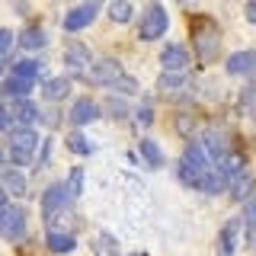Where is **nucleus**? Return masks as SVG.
<instances>
[{
	"instance_id": "obj_1",
	"label": "nucleus",
	"mask_w": 256,
	"mask_h": 256,
	"mask_svg": "<svg viewBox=\"0 0 256 256\" xmlns=\"http://www.w3.org/2000/svg\"><path fill=\"white\" fill-rule=\"evenodd\" d=\"M36 144H38V132L36 128H13L10 132V160L16 166H26L32 154H36Z\"/></svg>"
},
{
	"instance_id": "obj_2",
	"label": "nucleus",
	"mask_w": 256,
	"mask_h": 256,
	"mask_svg": "<svg viewBox=\"0 0 256 256\" xmlns=\"http://www.w3.org/2000/svg\"><path fill=\"white\" fill-rule=\"evenodd\" d=\"M196 52H198V58H202L205 64L218 58V52H221V32H218V26H214L212 20L196 22Z\"/></svg>"
},
{
	"instance_id": "obj_3",
	"label": "nucleus",
	"mask_w": 256,
	"mask_h": 256,
	"mask_svg": "<svg viewBox=\"0 0 256 256\" xmlns=\"http://www.w3.org/2000/svg\"><path fill=\"white\" fill-rule=\"evenodd\" d=\"M26 212H22L20 205H6L4 212H0V237H6V240H20L22 234H26Z\"/></svg>"
},
{
	"instance_id": "obj_4",
	"label": "nucleus",
	"mask_w": 256,
	"mask_h": 256,
	"mask_svg": "<svg viewBox=\"0 0 256 256\" xmlns=\"http://www.w3.org/2000/svg\"><path fill=\"white\" fill-rule=\"evenodd\" d=\"M170 26V20H166V10L160 4H150L148 10H144V20H141V38H160Z\"/></svg>"
},
{
	"instance_id": "obj_5",
	"label": "nucleus",
	"mask_w": 256,
	"mask_h": 256,
	"mask_svg": "<svg viewBox=\"0 0 256 256\" xmlns=\"http://www.w3.org/2000/svg\"><path fill=\"white\" fill-rule=\"evenodd\" d=\"M70 202H74L70 189L64 186V182H52V186L45 189V196H42V214H45V218H52V214L64 212Z\"/></svg>"
},
{
	"instance_id": "obj_6",
	"label": "nucleus",
	"mask_w": 256,
	"mask_h": 256,
	"mask_svg": "<svg viewBox=\"0 0 256 256\" xmlns=\"http://www.w3.org/2000/svg\"><path fill=\"white\" fill-rule=\"evenodd\" d=\"M100 0H86V4H80L74 6L68 16H64V29L68 32H80V29H86V26H93V20H96V13H100Z\"/></svg>"
},
{
	"instance_id": "obj_7",
	"label": "nucleus",
	"mask_w": 256,
	"mask_h": 256,
	"mask_svg": "<svg viewBox=\"0 0 256 256\" xmlns=\"http://www.w3.org/2000/svg\"><path fill=\"white\" fill-rule=\"evenodd\" d=\"M122 77H125V68H122V64H118L116 58H102V61H96V64H93V70H90V80H93V84H100V86H116Z\"/></svg>"
},
{
	"instance_id": "obj_8",
	"label": "nucleus",
	"mask_w": 256,
	"mask_h": 256,
	"mask_svg": "<svg viewBox=\"0 0 256 256\" xmlns=\"http://www.w3.org/2000/svg\"><path fill=\"white\" fill-rule=\"evenodd\" d=\"M100 116H102L100 102L90 100V96H80L74 106H70V122H74L77 128H80V125H90V122H96Z\"/></svg>"
},
{
	"instance_id": "obj_9",
	"label": "nucleus",
	"mask_w": 256,
	"mask_h": 256,
	"mask_svg": "<svg viewBox=\"0 0 256 256\" xmlns=\"http://www.w3.org/2000/svg\"><path fill=\"white\" fill-rule=\"evenodd\" d=\"M253 186H256V176L250 170H240V173H234L228 180V192H230V198H234V202H250Z\"/></svg>"
},
{
	"instance_id": "obj_10",
	"label": "nucleus",
	"mask_w": 256,
	"mask_h": 256,
	"mask_svg": "<svg viewBox=\"0 0 256 256\" xmlns=\"http://www.w3.org/2000/svg\"><path fill=\"white\" fill-rule=\"evenodd\" d=\"M160 64H164V70H186V64H189V48L182 45V42L166 45L164 52H160Z\"/></svg>"
},
{
	"instance_id": "obj_11",
	"label": "nucleus",
	"mask_w": 256,
	"mask_h": 256,
	"mask_svg": "<svg viewBox=\"0 0 256 256\" xmlns=\"http://www.w3.org/2000/svg\"><path fill=\"white\" fill-rule=\"evenodd\" d=\"M224 68H228V74H256V52L253 48H246V52H234L228 61H224Z\"/></svg>"
},
{
	"instance_id": "obj_12",
	"label": "nucleus",
	"mask_w": 256,
	"mask_h": 256,
	"mask_svg": "<svg viewBox=\"0 0 256 256\" xmlns=\"http://www.w3.org/2000/svg\"><path fill=\"white\" fill-rule=\"evenodd\" d=\"M45 244H48V250H52V253L61 256V253H70V250L77 246V237L68 234V230H61V228H52V230L45 234Z\"/></svg>"
},
{
	"instance_id": "obj_13",
	"label": "nucleus",
	"mask_w": 256,
	"mask_h": 256,
	"mask_svg": "<svg viewBox=\"0 0 256 256\" xmlns=\"http://www.w3.org/2000/svg\"><path fill=\"white\" fill-rule=\"evenodd\" d=\"M42 93L48 102H61L70 96V77H48L42 84Z\"/></svg>"
},
{
	"instance_id": "obj_14",
	"label": "nucleus",
	"mask_w": 256,
	"mask_h": 256,
	"mask_svg": "<svg viewBox=\"0 0 256 256\" xmlns=\"http://www.w3.org/2000/svg\"><path fill=\"white\" fill-rule=\"evenodd\" d=\"M10 112H13V122H20V128H32V122L38 118V109H36V102L29 100H16L13 106H10Z\"/></svg>"
},
{
	"instance_id": "obj_15",
	"label": "nucleus",
	"mask_w": 256,
	"mask_h": 256,
	"mask_svg": "<svg viewBox=\"0 0 256 256\" xmlns=\"http://www.w3.org/2000/svg\"><path fill=\"white\" fill-rule=\"evenodd\" d=\"M202 144H205V150H208V157H212V160H221L224 154H228V141H224L221 128H205Z\"/></svg>"
},
{
	"instance_id": "obj_16",
	"label": "nucleus",
	"mask_w": 256,
	"mask_h": 256,
	"mask_svg": "<svg viewBox=\"0 0 256 256\" xmlns=\"http://www.w3.org/2000/svg\"><path fill=\"white\" fill-rule=\"evenodd\" d=\"M182 160L192 164V166H198L202 173H208V166H212V157H208V150H205L202 141H189L186 150H182Z\"/></svg>"
},
{
	"instance_id": "obj_17",
	"label": "nucleus",
	"mask_w": 256,
	"mask_h": 256,
	"mask_svg": "<svg viewBox=\"0 0 256 256\" xmlns=\"http://www.w3.org/2000/svg\"><path fill=\"white\" fill-rule=\"evenodd\" d=\"M32 86H36V80H32V77H20V74H10V77L4 80V86H0V90H4L6 96H16V100H26Z\"/></svg>"
},
{
	"instance_id": "obj_18",
	"label": "nucleus",
	"mask_w": 256,
	"mask_h": 256,
	"mask_svg": "<svg viewBox=\"0 0 256 256\" xmlns=\"http://www.w3.org/2000/svg\"><path fill=\"white\" fill-rule=\"evenodd\" d=\"M86 61H90V48H86V45H68V48H64V64H68L70 70L80 74V70L86 68Z\"/></svg>"
},
{
	"instance_id": "obj_19",
	"label": "nucleus",
	"mask_w": 256,
	"mask_h": 256,
	"mask_svg": "<svg viewBox=\"0 0 256 256\" xmlns=\"http://www.w3.org/2000/svg\"><path fill=\"white\" fill-rule=\"evenodd\" d=\"M237 234H240V218H230V221L221 228V240H218V250H221L224 256H230V253H234Z\"/></svg>"
},
{
	"instance_id": "obj_20",
	"label": "nucleus",
	"mask_w": 256,
	"mask_h": 256,
	"mask_svg": "<svg viewBox=\"0 0 256 256\" xmlns=\"http://www.w3.org/2000/svg\"><path fill=\"white\" fill-rule=\"evenodd\" d=\"M202 170L198 166H192V164H186V160L180 157V164H176V180L182 182V186H192V189H198V182H202Z\"/></svg>"
},
{
	"instance_id": "obj_21",
	"label": "nucleus",
	"mask_w": 256,
	"mask_h": 256,
	"mask_svg": "<svg viewBox=\"0 0 256 256\" xmlns=\"http://www.w3.org/2000/svg\"><path fill=\"white\" fill-rule=\"evenodd\" d=\"M198 189L208 192V196H218V192L228 189V176H224L221 170H208V173L202 176V182H198Z\"/></svg>"
},
{
	"instance_id": "obj_22",
	"label": "nucleus",
	"mask_w": 256,
	"mask_h": 256,
	"mask_svg": "<svg viewBox=\"0 0 256 256\" xmlns=\"http://www.w3.org/2000/svg\"><path fill=\"white\" fill-rule=\"evenodd\" d=\"M20 45H22V52H38V48L48 45V36H45L42 29H22Z\"/></svg>"
},
{
	"instance_id": "obj_23",
	"label": "nucleus",
	"mask_w": 256,
	"mask_h": 256,
	"mask_svg": "<svg viewBox=\"0 0 256 256\" xmlns=\"http://www.w3.org/2000/svg\"><path fill=\"white\" fill-rule=\"evenodd\" d=\"M134 16L132 0H109V20L112 22H128Z\"/></svg>"
},
{
	"instance_id": "obj_24",
	"label": "nucleus",
	"mask_w": 256,
	"mask_h": 256,
	"mask_svg": "<svg viewBox=\"0 0 256 256\" xmlns=\"http://www.w3.org/2000/svg\"><path fill=\"white\" fill-rule=\"evenodd\" d=\"M218 170H221V173L230 180L234 173H240V170H244V157H240V154H230V150H228V154H224V157L218 160Z\"/></svg>"
},
{
	"instance_id": "obj_25",
	"label": "nucleus",
	"mask_w": 256,
	"mask_h": 256,
	"mask_svg": "<svg viewBox=\"0 0 256 256\" xmlns=\"http://www.w3.org/2000/svg\"><path fill=\"white\" fill-rule=\"evenodd\" d=\"M4 186L13 192V196H26V176L20 170H6L4 173Z\"/></svg>"
},
{
	"instance_id": "obj_26",
	"label": "nucleus",
	"mask_w": 256,
	"mask_h": 256,
	"mask_svg": "<svg viewBox=\"0 0 256 256\" xmlns=\"http://www.w3.org/2000/svg\"><path fill=\"white\" fill-rule=\"evenodd\" d=\"M68 148L74 150V154H93V144L86 141V134L80 132V128H77V132H70V134H68Z\"/></svg>"
},
{
	"instance_id": "obj_27",
	"label": "nucleus",
	"mask_w": 256,
	"mask_h": 256,
	"mask_svg": "<svg viewBox=\"0 0 256 256\" xmlns=\"http://www.w3.org/2000/svg\"><path fill=\"white\" fill-rule=\"evenodd\" d=\"M141 154H144V160H148V166H154V170H157V166H164V154H160V148H157L154 141L144 138L141 141Z\"/></svg>"
},
{
	"instance_id": "obj_28",
	"label": "nucleus",
	"mask_w": 256,
	"mask_h": 256,
	"mask_svg": "<svg viewBox=\"0 0 256 256\" xmlns=\"http://www.w3.org/2000/svg\"><path fill=\"white\" fill-rule=\"evenodd\" d=\"M96 256H118V244L112 234H100L96 240Z\"/></svg>"
},
{
	"instance_id": "obj_29",
	"label": "nucleus",
	"mask_w": 256,
	"mask_h": 256,
	"mask_svg": "<svg viewBox=\"0 0 256 256\" xmlns=\"http://www.w3.org/2000/svg\"><path fill=\"white\" fill-rule=\"evenodd\" d=\"M186 84V70H164V77H160V86L164 90H176V86Z\"/></svg>"
},
{
	"instance_id": "obj_30",
	"label": "nucleus",
	"mask_w": 256,
	"mask_h": 256,
	"mask_svg": "<svg viewBox=\"0 0 256 256\" xmlns=\"http://www.w3.org/2000/svg\"><path fill=\"white\" fill-rule=\"evenodd\" d=\"M150 118H154V102L144 100L141 106H138V112H134V122H138V128H148V125H150Z\"/></svg>"
},
{
	"instance_id": "obj_31",
	"label": "nucleus",
	"mask_w": 256,
	"mask_h": 256,
	"mask_svg": "<svg viewBox=\"0 0 256 256\" xmlns=\"http://www.w3.org/2000/svg\"><path fill=\"white\" fill-rule=\"evenodd\" d=\"M10 74H20V77H32V80H38V64H36V61H20V64H13Z\"/></svg>"
},
{
	"instance_id": "obj_32",
	"label": "nucleus",
	"mask_w": 256,
	"mask_h": 256,
	"mask_svg": "<svg viewBox=\"0 0 256 256\" xmlns=\"http://www.w3.org/2000/svg\"><path fill=\"white\" fill-rule=\"evenodd\" d=\"M68 189H70V196H80V192H84V170H80V166H74V170H70V176H68Z\"/></svg>"
},
{
	"instance_id": "obj_33",
	"label": "nucleus",
	"mask_w": 256,
	"mask_h": 256,
	"mask_svg": "<svg viewBox=\"0 0 256 256\" xmlns=\"http://www.w3.org/2000/svg\"><path fill=\"white\" fill-rule=\"evenodd\" d=\"M112 90H116V93H128V96H132V93H138V80H134V77H122V80H118V84L116 86H112Z\"/></svg>"
},
{
	"instance_id": "obj_34",
	"label": "nucleus",
	"mask_w": 256,
	"mask_h": 256,
	"mask_svg": "<svg viewBox=\"0 0 256 256\" xmlns=\"http://www.w3.org/2000/svg\"><path fill=\"white\" fill-rule=\"evenodd\" d=\"M240 102H244V109H256V84H246V90L240 93Z\"/></svg>"
},
{
	"instance_id": "obj_35",
	"label": "nucleus",
	"mask_w": 256,
	"mask_h": 256,
	"mask_svg": "<svg viewBox=\"0 0 256 256\" xmlns=\"http://www.w3.org/2000/svg\"><path fill=\"white\" fill-rule=\"evenodd\" d=\"M176 132L189 138V134L196 132V118H192V116H180V118H176Z\"/></svg>"
},
{
	"instance_id": "obj_36",
	"label": "nucleus",
	"mask_w": 256,
	"mask_h": 256,
	"mask_svg": "<svg viewBox=\"0 0 256 256\" xmlns=\"http://www.w3.org/2000/svg\"><path fill=\"white\" fill-rule=\"evenodd\" d=\"M10 45H13V32L6 29V26H0V58L10 52Z\"/></svg>"
},
{
	"instance_id": "obj_37",
	"label": "nucleus",
	"mask_w": 256,
	"mask_h": 256,
	"mask_svg": "<svg viewBox=\"0 0 256 256\" xmlns=\"http://www.w3.org/2000/svg\"><path fill=\"white\" fill-rule=\"evenodd\" d=\"M13 125V112L6 106H0V128H10Z\"/></svg>"
},
{
	"instance_id": "obj_38",
	"label": "nucleus",
	"mask_w": 256,
	"mask_h": 256,
	"mask_svg": "<svg viewBox=\"0 0 256 256\" xmlns=\"http://www.w3.org/2000/svg\"><path fill=\"white\" fill-rule=\"evenodd\" d=\"M246 221H256V198L246 202Z\"/></svg>"
},
{
	"instance_id": "obj_39",
	"label": "nucleus",
	"mask_w": 256,
	"mask_h": 256,
	"mask_svg": "<svg viewBox=\"0 0 256 256\" xmlns=\"http://www.w3.org/2000/svg\"><path fill=\"white\" fill-rule=\"evenodd\" d=\"M112 102V112H116V116H125V106H122V100H109Z\"/></svg>"
},
{
	"instance_id": "obj_40",
	"label": "nucleus",
	"mask_w": 256,
	"mask_h": 256,
	"mask_svg": "<svg viewBox=\"0 0 256 256\" xmlns=\"http://www.w3.org/2000/svg\"><path fill=\"white\" fill-rule=\"evenodd\" d=\"M246 20H250L253 26H256V4H250V6H246Z\"/></svg>"
},
{
	"instance_id": "obj_41",
	"label": "nucleus",
	"mask_w": 256,
	"mask_h": 256,
	"mask_svg": "<svg viewBox=\"0 0 256 256\" xmlns=\"http://www.w3.org/2000/svg\"><path fill=\"white\" fill-rule=\"evenodd\" d=\"M180 6H186V10H192V6H198V0H176Z\"/></svg>"
},
{
	"instance_id": "obj_42",
	"label": "nucleus",
	"mask_w": 256,
	"mask_h": 256,
	"mask_svg": "<svg viewBox=\"0 0 256 256\" xmlns=\"http://www.w3.org/2000/svg\"><path fill=\"white\" fill-rule=\"evenodd\" d=\"M250 244L256 246V221H250Z\"/></svg>"
},
{
	"instance_id": "obj_43",
	"label": "nucleus",
	"mask_w": 256,
	"mask_h": 256,
	"mask_svg": "<svg viewBox=\"0 0 256 256\" xmlns=\"http://www.w3.org/2000/svg\"><path fill=\"white\" fill-rule=\"evenodd\" d=\"M4 208H6V192L0 189V212H4Z\"/></svg>"
},
{
	"instance_id": "obj_44",
	"label": "nucleus",
	"mask_w": 256,
	"mask_h": 256,
	"mask_svg": "<svg viewBox=\"0 0 256 256\" xmlns=\"http://www.w3.org/2000/svg\"><path fill=\"white\" fill-rule=\"evenodd\" d=\"M250 116H253V125H256V109H253V112H250Z\"/></svg>"
},
{
	"instance_id": "obj_45",
	"label": "nucleus",
	"mask_w": 256,
	"mask_h": 256,
	"mask_svg": "<svg viewBox=\"0 0 256 256\" xmlns=\"http://www.w3.org/2000/svg\"><path fill=\"white\" fill-rule=\"evenodd\" d=\"M132 256H144V253H132Z\"/></svg>"
},
{
	"instance_id": "obj_46",
	"label": "nucleus",
	"mask_w": 256,
	"mask_h": 256,
	"mask_svg": "<svg viewBox=\"0 0 256 256\" xmlns=\"http://www.w3.org/2000/svg\"><path fill=\"white\" fill-rule=\"evenodd\" d=\"M0 164H4V154H0Z\"/></svg>"
},
{
	"instance_id": "obj_47",
	"label": "nucleus",
	"mask_w": 256,
	"mask_h": 256,
	"mask_svg": "<svg viewBox=\"0 0 256 256\" xmlns=\"http://www.w3.org/2000/svg\"><path fill=\"white\" fill-rule=\"evenodd\" d=\"M0 68H4V64H0Z\"/></svg>"
},
{
	"instance_id": "obj_48",
	"label": "nucleus",
	"mask_w": 256,
	"mask_h": 256,
	"mask_svg": "<svg viewBox=\"0 0 256 256\" xmlns=\"http://www.w3.org/2000/svg\"><path fill=\"white\" fill-rule=\"evenodd\" d=\"M253 4H256V0H253Z\"/></svg>"
}]
</instances>
